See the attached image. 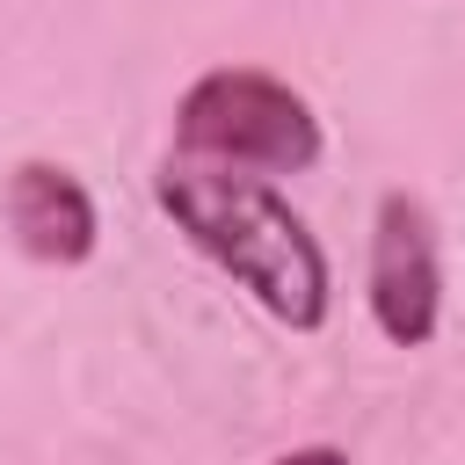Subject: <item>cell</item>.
Returning <instances> with one entry per match:
<instances>
[{"instance_id":"6da1fadb","label":"cell","mask_w":465,"mask_h":465,"mask_svg":"<svg viewBox=\"0 0 465 465\" xmlns=\"http://www.w3.org/2000/svg\"><path fill=\"white\" fill-rule=\"evenodd\" d=\"M160 211L174 218V232L218 262L262 312H276L283 327L312 334L334 305V276L327 254L312 240V225L262 182L240 167H203V160H167L153 182Z\"/></svg>"},{"instance_id":"7a4b0ae2","label":"cell","mask_w":465,"mask_h":465,"mask_svg":"<svg viewBox=\"0 0 465 465\" xmlns=\"http://www.w3.org/2000/svg\"><path fill=\"white\" fill-rule=\"evenodd\" d=\"M174 145L203 167L240 174H305L320 160V116L298 87L254 65H211L174 102Z\"/></svg>"},{"instance_id":"3957f363","label":"cell","mask_w":465,"mask_h":465,"mask_svg":"<svg viewBox=\"0 0 465 465\" xmlns=\"http://www.w3.org/2000/svg\"><path fill=\"white\" fill-rule=\"evenodd\" d=\"M371 320L400 349H421L443 327V240L407 189H385L371 218Z\"/></svg>"},{"instance_id":"277c9868","label":"cell","mask_w":465,"mask_h":465,"mask_svg":"<svg viewBox=\"0 0 465 465\" xmlns=\"http://www.w3.org/2000/svg\"><path fill=\"white\" fill-rule=\"evenodd\" d=\"M0 211H7V232H15V247H22L29 262L73 269V262L94 254V232H102L94 196H87V182H80L73 167H58V160H22V167L7 174Z\"/></svg>"},{"instance_id":"5b68a950","label":"cell","mask_w":465,"mask_h":465,"mask_svg":"<svg viewBox=\"0 0 465 465\" xmlns=\"http://www.w3.org/2000/svg\"><path fill=\"white\" fill-rule=\"evenodd\" d=\"M269 465H349V450H334V443H305V450H283V458H269Z\"/></svg>"}]
</instances>
